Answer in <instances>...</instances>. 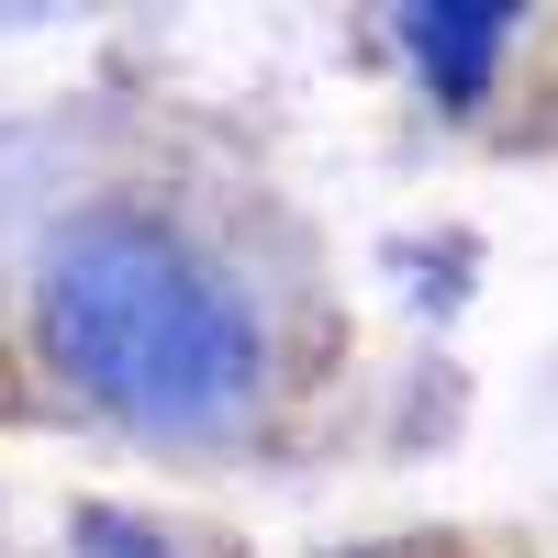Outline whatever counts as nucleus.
I'll list each match as a JSON object with an SVG mask.
<instances>
[{"instance_id": "2", "label": "nucleus", "mask_w": 558, "mask_h": 558, "mask_svg": "<svg viewBox=\"0 0 558 558\" xmlns=\"http://www.w3.org/2000/svg\"><path fill=\"white\" fill-rule=\"evenodd\" d=\"M380 34L402 45V68L425 78V101L470 112L481 89L502 78V45L525 34V12H481V0H402V12H391Z\"/></svg>"}, {"instance_id": "3", "label": "nucleus", "mask_w": 558, "mask_h": 558, "mask_svg": "<svg viewBox=\"0 0 558 558\" xmlns=\"http://www.w3.org/2000/svg\"><path fill=\"white\" fill-rule=\"evenodd\" d=\"M78 558H168L146 514H112V502H89L78 514Z\"/></svg>"}, {"instance_id": "1", "label": "nucleus", "mask_w": 558, "mask_h": 558, "mask_svg": "<svg viewBox=\"0 0 558 558\" xmlns=\"http://www.w3.org/2000/svg\"><path fill=\"white\" fill-rule=\"evenodd\" d=\"M45 368L134 436H235L268 391V324L235 268L157 213H78L34 257Z\"/></svg>"}]
</instances>
